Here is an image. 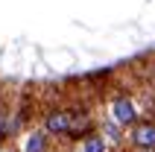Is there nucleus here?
<instances>
[{"label": "nucleus", "mask_w": 155, "mask_h": 152, "mask_svg": "<svg viewBox=\"0 0 155 152\" xmlns=\"http://www.w3.org/2000/svg\"><path fill=\"white\" fill-rule=\"evenodd\" d=\"M143 117H147V114H143V105H140V100L135 94L120 88V91H114L111 97H108V123H111L114 129H123V135H126V129H132Z\"/></svg>", "instance_id": "1"}, {"label": "nucleus", "mask_w": 155, "mask_h": 152, "mask_svg": "<svg viewBox=\"0 0 155 152\" xmlns=\"http://www.w3.org/2000/svg\"><path fill=\"white\" fill-rule=\"evenodd\" d=\"M126 146L132 152H155V117H143L123 135Z\"/></svg>", "instance_id": "2"}, {"label": "nucleus", "mask_w": 155, "mask_h": 152, "mask_svg": "<svg viewBox=\"0 0 155 152\" xmlns=\"http://www.w3.org/2000/svg\"><path fill=\"white\" fill-rule=\"evenodd\" d=\"M53 137L44 132V129L29 126L26 132H21V144H18V152H50L53 149Z\"/></svg>", "instance_id": "3"}, {"label": "nucleus", "mask_w": 155, "mask_h": 152, "mask_svg": "<svg viewBox=\"0 0 155 152\" xmlns=\"http://www.w3.org/2000/svg\"><path fill=\"white\" fill-rule=\"evenodd\" d=\"M70 152H111V144H108L100 132H91V135H85L82 140L70 144Z\"/></svg>", "instance_id": "4"}, {"label": "nucleus", "mask_w": 155, "mask_h": 152, "mask_svg": "<svg viewBox=\"0 0 155 152\" xmlns=\"http://www.w3.org/2000/svg\"><path fill=\"white\" fill-rule=\"evenodd\" d=\"M50 152H64V149H61V146H53V149Z\"/></svg>", "instance_id": "5"}, {"label": "nucleus", "mask_w": 155, "mask_h": 152, "mask_svg": "<svg viewBox=\"0 0 155 152\" xmlns=\"http://www.w3.org/2000/svg\"><path fill=\"white\" fill-rule=\"evenodd\" d=\"M0 152H18V149H6V146H3V149H0Z\"/></svg>", "instance_id": "6"}]
</instances>
